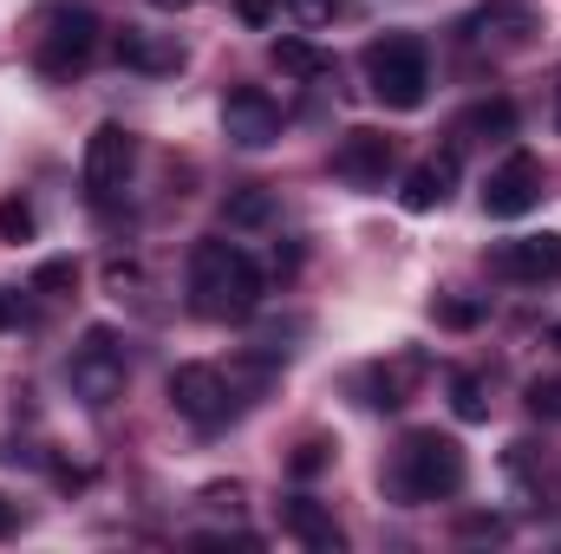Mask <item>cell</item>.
I'll return each instance as SVG.
<instances>
[{
  "label": "cell",
  "mask_w": 561,
  "mask_h": 554,
  "mask_svg": "<svg viewBox=\"0 0 561 554\" xmlns=\"http://www.w3.org/2000/svg\"><path fill=\"white\" fill-rule=\"evenodd\" d=\"M255 307H262V268L249 249L216 242V235L190 249V313L229 326V320H249Z\"/></svg>",
  "instance_id": "6da1fadb"
},
{
  "label": "cell",
  "mask_w": 561,
  "mask_h": 554,
  "mask_svg": "<svg viewBox=\"0 0 561 554\" xmlns=\"http://www.w3.org/2000/svg\"><path fill=\"white\" fill-rule=\"evenodd\" d=\"M470 463H463V443L444 437V430H405V443L392 450V496L405 509H424V503H450L463 489Z\"/></svg>",
  "instance_id": "7a4b0ae2"
},
{
  "label": "cell",
  "mask_w": 561,
  "mask_h": 554,
  "mask_svg": "<svg viewBox=\"0 0 561 554\" xmlns=\"http://www.w3.org/2000/svg\"><path fill=\"white\" fill-rule=\"evenodd\" d=\"M366 92L386 105V112H419L424 92H431V53H424L419 33H386L366 46Z\"/></svg>",
  "instance_id": "3957f363"
},
{
  "label": "cell",
  "mask_w": 561,
  "mask_h": 554,
  "mask_svg": "<svg viewBox=\"0 0 561 554\" xmlns=\"http://www.w3.org/2000/svg\"><path fill=\"white\" fill-rule=\"evenodd\" d=\"M125 379H131V366H125V346H118L112 326H92L66 359V385L85 412H112L125 399Z\"/></svg>",
  "instance_id": "277c9868"
},
{
  "label": "cell",
  "mask_w": 561,
  "mask_h": 554,
  "mask_svg": "<svg viewBox=\"0 0 561 554\" xmlns=\"http://www.w3.org/2000/svg\"><path fill=\"white\" fill-rule=\"evenodd\" d=\"M99 39H105L99 13H85V7H59V13L46 20V33H39L33 59H39L46 79H79V72L99 59Z\"/></svg>",
  "instance_id": "5b68a950"
},
{
  "label": "cell",
  "mask_w": 561,
  "mask_h": 554,
  "mask_svg": "<svg viewBox=\"0 0 561 554\" xmlns=\"http://www.w3.org/2000/svg\"><path fill=\"white\" fill-rule=\"evenodd\" d=\"M170 405H176V417H190L196 430H216V424H229V412H236L229 372H222V366H203V359L176 366V372H170Z\"/></svg>",
  "instance_id": "8992f818"
},
{
  "label": "cell",
  "mask_w": 561,
  "mask_h": 554,
  "mask_svg": "<svg viewBox=\"0 0 561 554\" xmlns=\"http://www.w3.org/2000/svg\"><path fill=\"white\" fill-rule=\"evenodd\" d=\"M131 163H138V138H131L125 125H112V118H105V125L85 138V163H79V176H85V196H92V203H112V196L125 189Z\"/></svg>",
  "instance_id": "52a82bcc"
},
{
  "label": "cell",
  "mask_w": 561,
  "mask_h": 554,
  "mask_svg": "<svg viewBox=\"0 0 561 554\" xmlns=\"http://www.w3.org/2000/svg\"><path fill=\"white\" fill-rule=\"evenodd\" d=\"M536 33H542L536 0H483V7L463 20V39H470V46H490V53H523Z\"/></svg>",
  "instance_id": "ba28073f"
},
{
  "label": "cell",
  "mask_w": 561,
  "mask_h": 554,
  "mask_svg": "<svg viewBox=\"0 0 561 554\" xmlns=\"http://www.w3.org/2000/svg\"><path fill=\"white\" fill-rule=\"evenodd\" d=\"M536 203H542V163H536L529 150H516L510 163L490 170V183H483V216H490V222H516V216H529Z\"/></svg>",
  "instance_id": "9c48e42d"
},
{
  "label": "cell",
  "mask_w": 561,
  "mask_h": 554,
  "mask_svg": "<svg viewBox=\"0 0 561 554\" xmlns=\"http://www.w3.org/2000/svg\"><path fill=\"white\" fill-rule=\"evenodd\" d=\"M392 163H399V143L386 131H373V125H353L346 138L333 143V176H346L353 189H386Z\"/></svg>",
  "instance_id": "30bf717a"
},
{
  "label": "cell",
  "mask_w": 561,
  "mask_h": 554,
  "mask_svg": "<svg viewBox=\"0 0 561 554\" xmlns=\"http://www.w3.org/2000/svg\"><path fill=\"white\" fill-rule=\"evenodd\" d=\"M222 131H229V143H242V150H268V143H280L287 118H280V105L262 85H236L222 99Z\"/></svg>",
  "instance_id": "8fae6325"
},
{
  "label": "cell",
  "mask_w": 561,
  "mask_h": 554,
  "mask_svg": "<svg viewBox=\"0 0 561 554\" xmlns=\"http://www.w3.org/2000/svg\"><path fill=\"white\" fill-rule=\"evenodd\" d=\"M490 268L503 280H523V287H542V280H561V235H516L490 255Z\"/></svg>",
  "instance_id": "7c38bea8"
},
{
  "label": "cell",
  "mask_w": 561,
  "mask_h": 554,
  "mask_svg": "<svg viewBox=\"0 0 561 554\" xmlns=\"http://www.w3.org/2000/svg\"><path fill=\"white\" fill-rule=\"evenodd\" d=\"M419 385H424V353H399V359H379V366L359 372V392H366L373 412H399Z\"/></svg>",
  "instance_id": "4fadbf2b"
},
{
  "label": "cell",
  "mask_w": 561,
  "mask_h": 554,
  "mask_svg": "<svg viewBox=\"0 0 561 554\" xmlns=\"http://www.w3.org/2000/svg\"><path fill=\"white\" fill-rule=\"evenodd\" d=\"M450 189H457V143H444L437 157H424L419 170L405 176V189H399V203L424 216V209H444L450 203Z\"/></svg>",
  "instance_id": "5bb4252c"
},
{
  "label": "cell",
  "mask_w": 561,
  "mask_h": 554,
  "mask_svg": "<svg viewBox=\"0 0 561 554\" xmlns=\"http://www.w3.org/2000/svg\"><path fill=\"white\" fill-rule=\"evenodd\" d=\"M280 529L300 542V549H313V554H340L346 549V535H340V522L313 503V496H294V503H280Z\"/></svg>",
  "instance_id": "9a60e30c"
},
{
  "label": "cell",
  "mask_w": 561,
  "mask_h": 554,
  "mask_svg": "<svg viewBox=\"0 0 561 554\" xmlns=\"http://www.w3.org/2000/svg\"><path fill=\"white\" fill-rule=\"evenodd\" d=\"M112 53H118V66H131V72H176V66H183L176 33H138V26H125V33L112 39Z\"/></svg>",
  "instance_id": "2e32d148"
},
{
  "label": "cell",
  "mask_w": 561,
  "mask_h": 554,
  "mask_svg": "<svg viewBox=\"0 0 561 554\" xmlns=\"http://www.w3.org/2000/svg\"><path fill=\"white\" fill-rule=\"evenodd\" d=\"M268 59H275V72L300 79V85L333 79V53H320V46H313V39H300V33H280V39H268Z\"/></svg>",
  "instance_id": "e0dca14e"
},
{
  "label": "cell",
  "mask_w": 561,
  "mask_h": 554,
  "mask_svg": "<svg viewBox=\"0 0 561 554\" xmlns=\"http://www.w3.org/2000/svg\"><path fill=\"white\" fill-rule=\"evenodd\" d=\"M457 131H463V138H490V143L516 138V105H510V99H477V105L457 118Z\"/></svg>",
  "instance_id": "ac0fdd59"
},
{
  "label": "cell",
  "mask_w": 561,
  "mask_h": 554,
  "mask_svg": "<svg viewBox=\"0 0 561 554\" xmlns=\"http://www.w3.org/2000/svg\"><path fill=\"white\" fill-rule=\"evenodd\" d=\"M536 443H510V457H503V470H510V483H516V496L529 503V509H542L549 503V470H536Z\"/></svg>",
  "instance_id": "d6986e66"
},
{
  "label": "cell",
  "mask_w": 561,
  "mask_h": 554,
  "mask_svg": "<svg viewBox=\"0 0 561 554\" xmlns=\"http://www.w3.org/2000/svg\"><path fill=\"white\" fill-rule=\"evenodd\" d=\"M222 222H229V229H268V222H275V189H262V183H249V189H229V203H222Z\"/></svg>",
  "instance_id": "ffe728a7"
},
{
  "label": "cell",
  "mask_w": 561,
  "mask_h": 554,
  "mask_svg": "<svg viewBox=\"0 0 561 554\" xmlns=\"http://www.w3.org/2000/svg\"><path fill=\"white\" fill-rule=\"evenodd\" d=\"M450 412L463 417V424L490 417V399H483V379L477 372H450Z\"/></svg>",
  "instance_id": "44dd1931"
},
{
  "label": "cell",
  "mask_w": 561,
  "mask_h": 554,
  "mask_svg": "<svg viewBox=\"0 0 561 554\" xmlns=\"http://www.w3.org/2000/svg\"><path fill=\"white\" fill-rule=\"evenodd\" d=\"M33 235H39L33 203H26V196H7V203H0V242H33Z\"/></svg>",
  "instance_id": "7402d4cb"
},
{
  "label": "cell",
  "mask_w": 561,
  "mask_h": 554,
  "mask_svg": "<svg viewBox=\"0 0 561 554\" xmlns=\"http://www.w3.org/2000/svg\"><path fill=\"white\" fill-rule=\"evenodd\" d=\"M523 405H529L536 417H549V424H561V372L529 379V385H523Z\"/></svg>",
  "instance_id": "603a6c76"
},
{
  "label": "cell",
  "mask_w": 561,
  "mask_h": 554,
  "mask_svg": "<svg viewBox=\"0 0 561 554\" xmlns=\"http://www.w3.org/2000/svg\"><path fill=\"white\" fill-rule=\"evenodd\" d=\"M72 287H79V262H72V255H53V262H39L33 293H72Z\"/></svg>",
  "instance_id": "cb8c5ba5"
},
{
  "label": "cell",
  "mask_w": 561,
  "mask_h": 554,
  "mask_svg": "<svg viewBox=\"0 0 561 554\" xmlns=\"http://www.w3.org/2000/svg\"><path fill=\"white\" fill-rule=\"evenodd\" d=\"M431 313H437V326H450V333H470V326H483V313H490V307H483V300H437Z\"/></svg>",
  "instance_id": "d4e9b609"
},
{
  "label": "cell",
  "mask_w": 561,
  "mask_h": 554,
  "mask_svg": "<svg viewBox=\"0 0 561 554\" xmlns=\"http://www.w3.org/2000/svg\"><path fill=\"white\" fill-rule=\"evenodd\" d=\"M327 463H333V443H327V437H300V450L287 457V470H294L300 483H307V476H320Z\"/></svg>",
  "instance_id": "484cf974"
},
{
  "label": "cell",
  "mask_w": 561,
  "mask_h": 554,
  "mask_svg": "<svg viewBox=\"0 0 561 554\" xmlns=\"http://www.w3.org/2000/svg\"><path fill=\"white\" fill-rule=\"evenodd\" d=\"M287 7H294V20H300V26H327L346 0H287Z\"/></svg>",
  "instance_id": "4316f807"
},
{
  "label": "cell",
  "mask_w": 561,
  "mask_h": 554,
  "mask_svg": "<svg viewBox=\"0 0 561 554\" xmlns=\"http://www.w3.org/2000/svg\"><path fill=\"white\" fill-rule=\"evenodd\" d=\"M0 463H7V470H39L46 457H39L33 443H20V437H7V443H0Z\"/></svg>",
  "instance_id": "83f0119b"
},
{
  "label": "cell",
  "mask_w": 561,
  "mask_h": 554,
  "mask_svg": "<svg viewBox=\"0 0 561 554\" xmlns=\"http://www.w3.org/2000/svg\"><path fill=\"white\" fill-rule=\"evenodd\" d=\"M33 320V307H26V293H13V287H0V333L7 326H26Z\"/></svg>",
  "instance_id": "f1b7e54d"
},
{
  "label": "cell",
  "mask_w": 561,
  "mask_h": 554,
  "mask_svg": "<svg viewBox=\"0 0 561 554\" xmlns=\"http://www.w3.org/2000/svg\"><path fill=\"white\" fill-rule=\"evenodd\" d=\"M463 535H470V542H503V522H496V516H470Z\"/></svg>",
  "instance_id": "f546056e"
},
{
  "label": "cell",
  "mask_w": 561,
  "mask_h": 554,
  "mask_svg": "<svg viewBox=\"0 0 561 554\" xmlns=\"http://www.w3.org/2000/svg\"><path fill=\"white\" fill-rule=\"evenodd\" d=\"M236 13H242L249 26H268V20H275V0H236Z\"/></svg>",
  "instance_id": "4dcf8cb0"
},
{
  "label": "cell",
  "mask_w": 561,
  "mask_h": 554,
  "mask_svg": "<svg viewBox=\"0 0 561 554\" xmlns=\"http://www.w3.org/2000/svg\"><path fill=\"white\" fill-rule=\"evenodd\" d=\"M13 529H20V509H13V503L0 496V535H13Z\"/></svg>",
  "instance_id": "1f68e13d"
},
{
  "label": "cell",
  "mask_w": 561,
  "mask_h": 554,
  "mask_svg": "<svg viewBox=\"0 0 561 554\" xmlns=\"http://www.w3.org/2000/svg\"><path fill=\"white\" fill-rule=\"evenodd\" d=\"M157 13H183V7H203V0H150Z\"/></svg>",
  "instance_id": "d6a6232c"
},
{
  "label": "cell",
  "mask_w": 561,
  "mask_h": 554,
  "mask_svg": "<svg viewBox=\"0 0 561 554\" xmlns=\"http://www.w3.org/2000/svg\"><path fill=\"white\" fill-rule=\"evenodd\" d=\"M556 131H561V79H556Z\"/></svg>",
  "instance_id": "836d02e7"
},
{
  "label": "cell",
  "mask_w": 561,
  "mask_h": 554,
  "mask_svg": "<svg viewBox=\"0 0 561 554\" xmlns=\"http://www.w3.org/2000/svg\"><path fill=\"white\" fill-rule=\"evenodd\" d=\"M549 346H561V320H556V326H549Z\"/></svg>",
  "instance_id": "e575fe53"
}]
</instances>
